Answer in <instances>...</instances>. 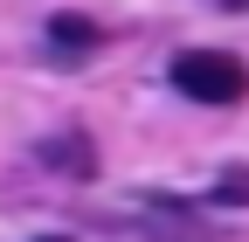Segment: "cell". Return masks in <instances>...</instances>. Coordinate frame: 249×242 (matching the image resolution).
<instances>
[{
  "instance_id": "6da1fadb",
  "label": "cell",
  "mask_w": 249,
  "mask_h": 242,
  "mask_svg": "<svg viewBox=\"0 0 249 242\" xmlns=\"http://www.w3.org/2000/svg\"><path fill=\"white\" fill-rule=\"evenodd\" d=\"M173 90L194 104H242L249 97V63L229 49H180L173 55Z\"/></svg>"
},
{
  "instance_id": "5b68a950",
  "label": "cell",
  "mask_w": 249,
  "mask_h": 242,
  "mask_svg": "<svg viewBox=\"0 0 249 242\" xmlns=\"http://www.w3.org/2000/svg\"><path fill=\"white\" fill-rule=\"evenodd\" d=\"M42 242H70V235H42Z\"/></svg>"
},
{
  "instance_id": "3957f363",
  "label": "cell",
  "mask_w": 249,
  "mask_h": 242,
  "mask_svg": "<svg viewBox=\"0 0 249 242\" xmlns=\"http://www.w3.org/2000/svg\"><path fill=\"white\" fill-rule=\"evenodd\" d=\"M35 153H42V166H62V173H76V180H90V173H97V159H90V138H83V132L42 138Z\"/></svg>"
},
{
  "instance_id": "7a4b0ae2",
  "label": "cell",
  "mask_w": 249,
  "mask_h": 242,
  "mask_svg": "<svg viewBox=\"0 0 249 242\" xmlns=\"http://www.w3.org/2000/svg\"><path fill=\"white\" fill-rule=\"evenodd\" d=\"M42 49H49V63H90V55L104 49V28L90 21V14H49V28H42Z\"/></svg>"
},
{
  "instance_id": "277c9868",
  "label": "cell",
  "mask_w": 249,
  "mask_h": 242,
  "mask_svg": "<svg viewBox=\"0 0 249 242\" xmlns=\"http://www.w3.org/2000/svg\"><path fill=\"white\" fill-rule=\"evenodd\" d=\"M222 7H249V0H222Z\"/></svg>"
}]
</instances>
